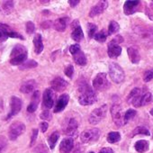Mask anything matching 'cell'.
Segmentation results:
<instances>
[{
	"instance_id": "cell-1",
	"label": "cell",
	"mask_w": 153,
	"mask_h": 153,
	"mask_svg": "<svg viewBox=\"0 0 153 153\" xmlns=\"http://www.w3.org/2000/svg\"><path fill=\"white\" fill-rule=\"evenodd\" d=\"M79 92L81 93V96L79 98V103L81 105H91L97 101V95L86 83L80 85Z\"/></svg>"
},
{
	"instance_id": "cell-2",
	"label": "cell",
	"mask_w": 153,
	"mask_h": 153,
	"mask_svg": "<svg viewBox=\"0 0 153 153\" xmlns=\"http://www.w3.org/2000/svg\"><path fill=\"white\" fill-rule=\"evenodd\" d=\"M109 75L111 79L116 84H120L124 80V71L122 67L115 62L109 64Z\"/></svg>"
},
{
	"instance_id": "cell-3",
	"label": "cell",
	"mask_w": 153,
	"mask_h": 153,
	"mask_svg": "<svg viewBox=\"0 0 153 153\" xmlns=\"http://www.w3.org/2000/svg\"><path fill=\"white\" fill-rule=\"evenodd\" d=\"M110 112H111V114H112V117H113L114 124H116L118 127H121V126L125 124L124 114L123 112L122 107L119 105L114 104L112 105L111 109H110Z\"/></svg>"
},
{
	"instance_id": "cell-4",
	"label": "cell",
	"mask_w": 153,
	"mask_h": 153,
	"mask_svg": "<svg viewBox=\"0 0 153 153\" xmlns=\"http://www.w3.org/2000/svg\"><path fill=\"white\" fill-rule=\"evenodd\" d=\"M109 84L105 73H98L93 79V87L98 91L106 90L109 88Z\"/></svg>"
},
{
	"instance_id": "cell-5",
	"label": "cell",
	"mask_w": 153,
	"mask_h": 153,
	"mask_svg": "<svg viewBox=\"0 0 153 153\" xmlns=\"http://www.w3.org/2000/svg\"><path fill=\"white\" fill-rule=\"evenodd\" d=\"M107 110H108V108H107L106 105H104L103 106L93 110V112L91 113V114L89 116V123L94 125L99 123L105 117Z\"/></svg>"
},
{
	"instance_id": "cell-6",
	"label": "cell",
	"mask_w": 153,
	"mask_h": 153,
	"mask_svg": "<svg viewBox=\"0 0 153 153\" xmlns=\"http://www.w3.org/2000/svg\"><path fill=\"white\" fill-rule=\"evenodd\" d=\"M100 136V131L97 128L86 130L80 134V140L83 143H89L91 141H97Z\"/></svg>"
},
{
	"instance_id": "cell-7",
	"label": "cell",
	"mask_w": 153,
	"mask_h": 153,
	"mask_svg": "<svg viewBox=\"0 0 153 153\" xmlns=\"http://www.w3.org/2000/svg\"><path fill=\"white\" fill-rule=\"evenodd\" d=\"M22 100L17 97H12L10 99V111L6 118L7 121H8L9 119L13 118L14 116H16L22 109Z\"/></svg>"
},
{
	"instance_id": "cell-8",
	"label": "cell",
	"mask_w": 153,
	"mask_h": 153,
	"mask_svg": "<svg viewBox=\"0 0 153 153\" xmlns=\"http://www.w3.org/2000/svg\"><path fill=\"white\" fill-rule=\"evenodd\" d=\"M25 130V125L21 122H16L10 125L8 135L11 140H16Z\"/></svg>"
},
{
	"instance_id": "cell-9",
	"label": "cell",
	"mask_w": 153,
	"mask_h": 153,
	"mask_svg": "<svg viewBox=\"0 0 153 153\" xmlns=\"http://www.w3.org/2000/svg\"><path fill=\"white\" fill-rule=\"evenodd\" d=\"M55 93L51 88H47L43 92L42 96V105L45 109H51L54 105Z\"/></svg>"
},
{
	"instance_id": "cell-10",
	"label": "cell",
	"mask_w": 153,
	"mask_h": 153,
	"mask_svg": "<svg viewBox=\"0 0 153 153\" xmlns=\"http://www.w3.org/2000/svg\"><path fill=\"white\" fill-rule=\"evenodd\" d=\"M78 127H79V123L76 119L74 118L67 119V122L65 121V125L63 126V132L66 135L73 136L76 132V131H78Z\"/></svg>"
},
{
	"instance_id": "cell-11",
	"label": "cell",
	"mask_w": 153,
	"mask_h": 153,
	"mask_svg": "<svg viewBox=\"0 0 153 153\" xmlns=\"http://www.w3.org/2000/svg\"><path fill=\"white\" fill-rule=\"evenodd\" d=\"M140 1H132V0H127L123 5V12L125 15L130 16L140 9Z\"/></svg>"
},
{
	"instance_id": "cell-12",
	"label": "cell",
	"mask_w": 153,
	"mask_h": 153,
	"mask_svg": "<svg viewBox=\"0 0 153 153\" xmlns=\"http://www.w3.org/2000/svg\"><path fill=\"white\" fill-rule=\"evenodd\" d=\"M51 86L52 90L61 92L65 90L66 88L68 87V82L62 78H60V76H56V78L51 82Z\"/></svg>"
},
{
	"instance_id": "cell-13",
	"label": "cell",
	"mask_w": 153,
	"mask_h": 153,
	"mask_svg": "<svg viewBox=\"0 0 153 153\" xmlns=\"http://www.w3.org/2000/svg\"><path fill=\"white\" fill-rule=\"evenodd\" d=\"M108 7V2L107 1H99L96 6H94L89 12V16L90 17H95L102 14Z\"/></svg>"
},
{
	"instance_id": "cell-14",
	"label": "cell",
	"mask_w": 153,
	"mask_h": 153,
	"mask_svg": "<svg viewBox=\"0 0 153 153\" xmlns=\"http://www.w3.org/2000/svg\"><path fill=\"white\" fill-rule=\"evenodd\" d=\"M68 101H69V96L68 94L61 95L59 97V99H58V101H57V103L55 105L54 113H60L61 111H63L66 108Z\"/></svg>"
},
{
	"instance_id": "cell-15",
	"label": "cell",
	"mask_w": 153,
	"mask_h": 153,
	"mask_svg": "<svg viewBox=\"0 0 153 153\" xmlns=\"http://www.w3.org/2000/svg\"><path fill=\"white\" fill-rule=\"evenodd\" d=\"M152 100V95L151 93L149 92H146L144 94H141L133 103L132 105L135 106V107H140V106H143L147 104H149L150 101Z\"/></svg>"
},
{
	"instance_id": "cell-16",
	"label": "cell",
	"mask_w": 153,
	"mask_h": 153,
	"mask_svg": "<svg viewBox=\"0 0 153 153\" xmlns=\"http://www.w3.org/2000/svg\"><path fill=\"white\" fill-rule=\"evenodd\" d=\"M74 146V140L72 138H65L59 144L60 153H69Z\"/></svg>"
},
{
	"instance_id": "cell-17",
	"label": "cell",
	"mask_w": 153,
	"mask_h": 153,
	"mask_svg": "<svg viewBox=\"0 0 153 153\" xmlns=\"http://www.w3.org/2000/svg\"><path fill=\"white\" fill-rule=\"evenodd\" d=\"M127 52L129 55V59L133 64H137L140 60V54L136 46H131L127 49Z\"/></svg>"
},
{
	"instance_id": "cell-18",
	"label": "cell",
	"mask_w": 153,
	"mask_h": 153,
	"mask_svg": "<svg viewBox=\"0 0 153 153\" xmlns=\"http://www.w3.org/2000/svg\"><path fill=\"white\" fill-rule=\"evenodd\" d=\"M69 23V17H60L58 18L54 23H53V27L56 31L59 32H63L66 30L67 26L68 25Z\"/></svg>"
},
{
	"instance_id": "cell-19",
	"label": "cell",
	"mask_w": 153,
	"mask_h": 153,
	"mask_svg": "<svg viewBox=\"0 0 153 153\" xmlns=\"http://www.w3.org/2000/svg\"><path fill=\"white\" fill-rule=\"evenodd\" d=\"M107 53H108V56L111 59H116V58H118L121 55L122 48L118 44L109 42L108 49H107Z\"/></svg>"
},
{
	"instance_id": "cell-20",
	"label": "cell",
	"mask_w": 153,
	"mask_h": 153,
	"mask_svg": "<svg viewBox=\"0 0 153 153\" xmlns=\"http://www.w3.org/2000/svg\"><path fill=\"white\" fill-rule=\"evenodd\" d=\"M39 103H40V92L38 90H36V91H34L33 97H32V101L27 107V112L28 113H34L38 108Z\"/></svg>"
},
{
	"instance_id": "cell-21",
	"label": "cell",
	"mask_w": 153,
	"mask_h": 153,
	"mask_svg": "<svg viewBox=\"0 0 153 153\" xmlns=\"http://www.w3.org/2000/svg\"><path fill=\"white\" fill-rule=\"evenodd\" d=\"M36 86H37L36 81L33 79H30V80H27L25 83H23V85L20 88V91L24 94H29L35 90Z\"/></svg>"
},
{
	"instance_id": "cell-22",
	"label": "cell",
	"mask_w": 153,
	"mask_h": 153,
	"mask_svg": "<svg viewBox=\"0 0 153 153\" xmlns=\"http://www.w3.org/2000/svg\"><path fill=\"white\" fill-rule=\"evenodd\" d=\"M33 45H34L35 53L40 54V53L42 52V51H43V43H42V35L40 33L35 34V36L33 38Z\"/></svg>"
},
{
	"instance_id": "cell-23",
	"label": "cell",
	"mask_w": 153,
	"mask_h": 153,
	"mask_svg": "<svg viewBox=\"0 0 153 153\" xmlns=\"http://www.w3.org/2000/svg\"><path fill=\"white\" fill-rule=\"evenodd\" d=\"M73 59H74V61L79 66H85L87 64L86 55L81 50L79 51L78 52H76L75 54H73Z\"/></svg>"
},
{
	"instance_id": "cell-24",
	"label": "cell",
	"mask_w": 153,
	"mask_h": 153,
	"mask_svg": "<svg viewBox=\"0 0 153 153\" xmlns=\"http://www.w3.org/2000/svg\"><path fill=\"white\" fill-rule=\"evenodd\" d=\"M134 148H135V149H136L137 152H139V153H144V152H146V151L149 150V141L148 140H138L135 143Z\"/></svg>"
},
{
	"instance_id": "cell-25",
	"label": "cell",
	"mask_w": 153,
	"mask_h": 153,
	"mask_svg": "<svg viewBox=\"0 0 153 153\" xmlns=\"http://www.w3.org/2000/svg\"><path fill=\"white\" fill-rule=\"evenodd\" d=\"M73 29L74 30L71 33L72 39L76 42H81L84 39V33H83V30H82L81 26L79 25V26H76Z\"/></svg>"
},
{
	"instance_id": "cell-26",
	"label": "cell",
	"mask_w": 153,
	"mask_h": 153,
	"mask_svg": "<svg viewBox=\"0 0 153 153\" xmlns=\"http://www.w3.org/2000/svg\"><path fill=\"white\" fill-rule=\"evenodd\" d=\"M25 53H27L26 48L22 44H16L11 51V59L17 57L19 55H22V54H25Z\"/></svg>"
},
{
	"instance_id": "cell-27",
	"label": "cell",
	"mask_w": 153,
	"mask_h": 153,
	"mask_svg": "<svg viewBox=\"0 0 153 153\" xmlns=\"http://www.w3.org/2000/svg\"><path fill=\"white\" fill-rule=\"evenodd\" d=\"M141 95V90H140V88H133L130 93H129V95H128V97H127V103L128 104H132Z\"/></svg>"
},
{
	"instance_id": "cell-28",
	"label": "cell",
	"mask_w": 153,
	"mask_h": 153,
	"mask_svg": "<svg viewBox=\"0 0 153 153\" xmlns=\"http://www.w3.org/2000/svg\"><path fill=\"white\" fill-rule=\"evenodd\" d=\"M26 59H27V53L22 54L17 57L12 58L10 59V64L13 66H21L23 63H25L26 61Z\"/></svg>"
},
{
	"instance_id": "cell-29",
	"label": "cell",
	"mask_w": 153,
	"mask_h": 153,
	"mask_svg": "<svg viewBox=\"0 0 153 153\" xmlns=\"http://www.w3.org/2000/svg\"><path fill=\"white\" fill-rule=\"evenodd\" d=\"M59 138V133L58 131L52 132V133L50 135V137L48 138V143H49V146H50V148H51V149H53L55 148V145H56V143H57Z\"/></svg>"
},
{
	"instance_id": "cell-30",
	"label": "cell",
	"mask_w": 153,
	"mask_h": 153,
	"mask_svg": "<svg viewBox=\"0 0 153 153\" xmlns=\"http://www.w3.org/2000/svg\"><path fill=\"white\" fill-rule=\"evenodd\" d=\"M121 140V135L118 131H111L107 135V141L109 143H116L120 141Z\"/></svg>"
},
{
	"instance_id": "cell-31",
	"label": "cell",
	"mask_w": 153,
	"mask_h": 153,
	"mask_svg": "<svg viewBox=\"0 0 153 153\" xmlns=\"http://www.w3.org/2000/svg\"><path fill=\"white\" fill-rule=\"evenodd\" d=\"M37 66H38V63L35 60L30 59V60H26L25 63H23L21 66H19V68L21 70H25V69H30V68H36Z\"/></svg>"
},
{
	"instance_id": "cell-32",
	"label": "cell",
	"mask_w": 153,
	"mask_h": 153,
	"mask_svg": "<svg viewBox=\"0 0 153 153\" xmlns=\"http://www.w3.org/2000/svg\"><path fill=\"white\" fill-rule=\"evenodd\" d=\"M147 135V136H149L150 135V132L146 128V127H143V126H139L137 128H135L133 131H132V136H135V135Z\"/></svg>"
},
{
	"instance_id": "cell-33",
	"label": "cell",
	"mask_w": 153,
	"mask_h": 153,
	"mask_svg": "<svg viewBox=\"0 0 153 153\" xmlns=\"http://www.w3.org/2000/svg\"><path fill=\"white\" fill-rule=\"evenodd\" d=\"M119 30H120L119 24L116 23L115 21H111L109 24V26H108V34L109 35L114 34V33H118Z\"/></svg>"
},
{
	"instance_id": "cell-34",
	"label": "cell",
	"mask_w": 153,
	"mask_h": 153,
	"mask_svg": "<svg viewBox=\"0 0 153 153\" xmlns=\"http://www.w3.org/2000/svg\"><path fill=\"white\" fill-rule=\"evenodd\" d=\"M107 36H108V33H106L105 30H102L99 33H96L94 38L98 42H105L106 41V39H107Z\"/></svg>"
},
{
	"instance_id": "cell-35",
	"label": "cell",
	"mask_w": 153,
	"mask_h": 153,
	"mask_svg": "<svg viewBox=\"0 0 153 153\" xmlns=\"http://www.w3.org/2000/svg\"><path fill=\"white\" fill-rule=\"evenodd\" d=\"M2 8L4 13L6 14H10L12 10L14 9V1H5L3 2Z\"/></svg>"
},
{
	"instance_id": "cell-36",
	"label": "cell",
	"mask_w": 153,
	"mask_h": 153,
	"mask_svg": "<svg viewBox=\"0 0 153 153\" xmlns=\"http://www.w3.org/2000/svg\"><path fill=\"white\" fill-rule=\"evenodd\" d=\"M136 114H137V112L134 109H129V110H127L126 113L124 114V122H125V123H128L129 121L132 120L136 116Z\"/></svg>"
},
{
	"instance_id": "cell-37",
	"label": "cell",
	"mask_w": 153,
	"mask_h": 153,
	"mask_svg": "<svg viewBox=\"0 0 153 153\" xmlns=\"http://www.w3.org/2000/svg\"><path fill=\"white\" fill-rule=\"evenodd\" d=\"M97 26L95 24L89 23L88 25V33L89 38H94L96 33H97Z\"/></svg>"
},
{
	"instance_id": "cell-38",
	"label": "cell",
	"mask_w": 153,
	"mask_h": 153,
	"mask_svg": "<svg viewBox=\"0 0 153 153\" xmlns=\"http://www.w3.org/2000/svg\"><path fill=\"white\" fill-rule=\"evenodd\" d=\"M151 79H153V68L146 70L143 74V80L145 82H149Z\"/></svg>"
},
{
	"instance_id": "cell-39",
	"label": "cell",
	"mask_w": 153,
	"mask_h": 153,
	"mask_svg": "<svg viewBox=\"0 0 153 153\" xmlns=\"http://www.w3.org/2000/svg\"><path fill=\"white\" fill-rule=\"evenodd\" d=\"M25 30H26V33H29V34H32L34 33L35 31V25L33 22H27L26 23V25H25Z\"/></svg>"
},
{
	"instance_id": "cell-40",
	"label": "cell",
	"mask_w": 153,
	"mask_h": 153,
	"mask_svg": "<svg viewBox=\"0 0 153 153\" xmlns=\"http://www.w3.org/2000/svg\"><path fill=\"white\" fill-rule=\"evenodd\" d=\"M7 145V140L5 136H0V153H2Z\"/></svg>"
},
{
	"instance_id": "cell-41",
	"label": "cell",
	"mask_w": 153,
	"mask_h": 153,
	"mask_svg": "<svg viewBox=\"0 0 153 153\" xmlns=\"http://www.w3.org/2000/svg\"><path fill=\"white\" fill-rule=\"evenodd\" d=\"M64 73L67 76H68L69 79L72 78L73 76V73H74V68L72 65H68L65 68V70H64Z\"/></svg>"
},
{
	"instance_id": "cell-42",
	"label": "cell",
	"mask_w": 153,
	"mask_h": 153,
	"mask_svg": "<svg viewBox=\"0 0 153 153\" xmlns=\"http://www.w3.org/2000/svg\"><path fill=\"white\" fill-rule=\"evenodd\" d=\"M34 151L36 153H48V149H47V147L43 144H40L38 145L35 149H34Z\"/></svg>"
},
{
	"instance_id": "cell-43",
	"label": "cell",
	"mask_w": 153,
	"mask_h": 153,
	"mask_svg": "<svg viewBox=\"0 0 153 153\" xmlns=\"http://www.w3.org/2000/svg\"><path fill=\"white\" fill-rule=\"evenodd\" d=\"M40 117H41L42 120H45V121H51V114L48 110H46V111H43V112L41 114Z\"/></svg>"
},
{
	"instance_id": "cell-44",
	"label": "cell",
	"mask_w": 153,
	"mask_h": 153,
	"mask_svg": "<svg viewBox=\"0 0 153 153\" xmlns=\"http://www.w3.org/2000/svg\"><path fill=\"white\" fill-rule=\"evenodd\" d=\"M79 51H80V46H79V44H78V43L73 44V45H71V46L69 47V51H70V53H71L72 55L75 54L76 52H78Z\"/></svg>"
},
{
	"instance_id": "cell-45",
	"label": "cell",
	"mask_w": 153,
	"mask_h": 153,
	"mask_svg": "<svg viewBox=\"0 0 153 153\" xmlns=\"http://www.w3.org/2000/svg\"><path fill=\"white\" fill-rule=\"evenodd\" d=\"M37 136H38V130L37 129H33V133H32V137H31V143H30V146H33L35 141H36V139H37Z\"/></svg>"
},
{
	"instance_id": "cell-46",
	"label": "cell",
	"mask_w": 153,
	"mask_h": 153,
	"mask_svg": "<svg viewBox=\"0 0 153 153\" xmlns=\"http://www.w3.org/2000/svg\"><path fill=\"white\" fill-rule=\"evenodd\" d=\"M123 37L122 36H120V35H117L116 37H114L110 42H112V43H115V44H118L119 45V43H121V42H123Z\"/></svg>"
},
{
	"instance_id": "cell-47",
	"label": "cell",
	"mask_w": 153,
	"mask_h": 153,
	"mask_svg": "<svg viewBox=\"0 0 153 153\" xmlns=\"http://www.w3.org/2000/svg\"><path fill=\"white\" fill-rule=\"evenodd\" d=\"M40 127H41V130H42V132H45V131L48 130L49 124H48V123H47V122H42V123H41V124H40Z\"/></svg>"
},
{
	"instance_id": "cell-48",
	"label": "cell",
	"mask_w": 153,
	"mask_h": 153,
	"mask_svg": "<svg viewBox=\"0 0 153 153\" xmlns=\"http://www.w3.org/2000/svg\"><path fill=\"white\" fill-rule=\"evenodd\" d=\"M99 153H114V150L111 148H104L100 150Z\"/></svg>"
},
{
	"instance_id": "cell-49",
	"label": "cell",
	"mask_w": 153,
	"mask_h": 153,
	"mask_svg": "<svg viewBox=\"0 0 153 153\" xmlns=\"http://www.w3.org/2000/svg\"><path fill=\"white\" fill-rule=\"evenodd\" d=\"M68 3L70 4V7H75L76 5H79V0H76V1H71V0H69Z\"/></svg>"
},
{
	"instance_id": "cell-50",
	"label": "cell",
	"mask_w": 153,
	"mask_h": 153,
	"mask_svg": "<svg viewBox=\"0 0 153 153\" xmlns=\"http://www.w3.org/2000/svg\"><path fill=\"white\" fill-rule=\"evenodd\" d=\"M149 114H150L151 115H153V108H152V109L150 110V112H149Z\"/></svg>"
},
{
	"instance_id": "cell-51",
	"label": "cell",
	"mask_w": 153,
	"mask_h": 153,
	"mask_svg": "<svg viewBox=\"0 0 153 153\" xmlns=\"http://www.w3.org/2000/svg\"><path fill=\"white\" fill-rule=\"evenodd\" d=\"M150 7H151V9L153 10V1L151 2V5H150Z\"/></svg>"
},
{
	"instance_id": "cell-52",
	"label": "cell",
	"mask_w": 153,
	"mask_h": 153,
	"mask_svg": "<svg viewBox=\"0 0 153 153\" xmlns=\"http://www.w3.org/2000/svg\"><path fill=\"white\" fill-rule=\"evenodd\" d=\"M89 153H95V152H93V151H91V152H89Z\"/></svg>"
}]
</instances>
